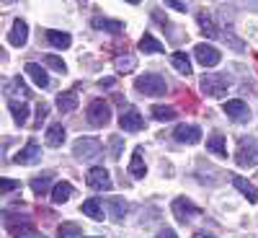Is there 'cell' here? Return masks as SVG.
Listing matches in <instances>:
<instances>
[{
    "label": "cell",
    "instance_id": "obj_1",
    "mask_svg": "<svg viewBox=\"0 0 258 238\" xmlns=\"http://www.w3.org/2000/svg\"><path fill=\"white\" fill-rule=\"evenodd\" d=\"M135 88H137L142 96L158 99V96H165L168 83H165V78H160V75H155V73H145V75H140V78L135 80Z\"/></svg>",
    "mask_w": 258,
    "mask_h": 238
},
{
    "label": "cell",
    "instance_id": "obj_2",
    "mask_svg": "<svg viewBox=\"0 0 258 238\" xmlns=\"http://www.w3.org/2000/svg\"><path fill=\"white\" fill-rule=\"evenodd\" d=\"M101 153H103V145H101V140H96V137H80V140H75V145H73V156H75L78 161H96Z\"/></svg>",
    "mask_w": 258,
    "mask_h": 238
},
{
    "label": "cell",
    "instance_id": "obj_3",
    "mask_svg": "<svg viewBox=\"0 0 258 238\" xmlns=\"http://www.w3.org/2000/svg\"><path fill=\"white\" fill-rule=\"evenodd\" d=\"M235 161H238V166H243V168L258 166V140H255V137H243V140L238 142Z\"/></svg>",
    "mask_w": 258,
    "mask_h": 238
},
{
    "label": "cell",
    "instance_id": "obj_4",
    "mask_svg": "<svg viewBox=\"0 0 258 238\" xmlns=\"http://www.w3.org/2000/svg\"><path fill=\"white\" fill-rule=\"evenodd\" d=\"M88 122L96 124V127H106L111 122V106L106 104L103 99L91 101V106H88Z\"/></svg>",
    "mask_w": 258,
    "mask_h": 238
},
{
    "label": "cell",
    "instance_id": "obj_5",
    "mask_svg": "<svg viewBox=\"0 0 258 238\" xmlns=\"http://www.w3.org/2000/svg\"><path fill=\"white\" fill-rule=\"evenodd\" d=\"M227 78L225 75H204L202 78V91L207 93V96H212V99H220V96H225L227 93Z\"/></svg>",
    "mask_w": 258,
    "mask_h": 238
},
{
    "label": "cell",
    "instance_id": "obj_6",
    "mask_svg": "<svg viewBox=\"0 0 258 238\" xmlns=\"http://www.w3.org/2000/svg\"><path fill=\"white\" fill-rule=\"evenodd\" d=\"M85 184H88L91 189H96V192H106V189H111V176H109L106 168L93 166L88 174H85Z\"/></svg>",
    "mask_w": 258,
    "mask_h": 238
},
{
    "label": "cell",
    "instance_id": "obj_7",
    "mask_svg": "<svg viewBox=\"0 0 258 238\" xmlns=\"http://www.w3.org/2000/svg\"><path fill=\"white\" fill-rule=\"evenodd\" d=\"M119 127L124 129V132H140V129L145 127V119L135 106H126V109L121 112V117H119Z\"/></svg>",
    "mask_w": 258,
    "mask_h": 238
},
{
    "label": "cell",
    "instance_id": "obj_8",
    "mask_svg": "<svg viewBox=\"0 0 258 238\" xmlns=\"http://www.w3.org/2000/svg\"><path fill=\"white\" fill-rule=\"evenodd\" d=\"M170 210H173V215H176V220L178 223H191L194 218H197V215H199V207L197 205H191L186 197H178L176 202H173V207H170Z\"/></svg>",
    "mask_w": 258,
    "mask_h": 238
},
{
    "label": "cell",
    "instance_id": "obj_9",
    "mask_svg": "<svg viewBox=\"0 0 258 238\" xmlns=\"http://www.w3.org/2000/svg\"><path fill=\"white\" fill-rule=\"evenodd\" d=\"M222 112L232 119V122H248L250 119V109H248V104L240 101V99H232L222 106Z\"/></svg>",
    "mask_w": 258,
    "mask_h": 238
},
{
    "label": "cell",
    "instance_id": "obj_10",
    "mask_svg": "<svg viewBox=\"0 0 258 238\" xmlns=\"http://www.w3.org/2000/svg\"><path fill=\"white\" fill-rule=\"evenodd\" d=\"M173 137H176L178 142H186V145H197V142L202 140V129H199L197 124H178V127L173 129Z\"/></svg>",
    "mask_w": 258,
    "mask_h": 238
},
{
    "label": "cell",
    "instance_id": "obj_11",
    "mask_svg": "<svg viewBox=\"0 0 258 238\" xmlns=\"http://www.w3.org/2000/svg\"><path fill=\"white\" fill-rule=\"evenodd\" d=\"M39 158H41V148H39L36 140H29V142L24 145V150H18V153L13 156L16 163H24V166H26V163H36Z\"/></svg>",
    "mask_w": 258,
    "mask_h": 238
},
{
    "label": "cell",
    "instance_id": "obj_12",
    "mask_svg": "<svg viewBox=\"0 0 258 238\" xmlns=\"http://www.w3.org/2000/svg\"><path fill=\"white\" fill-rule=\"evenodd\" d=\"M197 60L204 65V68H214V65H220L222 55L217 47H209V44H199L197 47Z\"/></svg>",
    "mask_w": 258,
    "mask_h": 238
},
{
    "label": "cell",
    "instance_id": "obj_13",
    "mask_svg": "<svg viewBox=\"0 0 258 238\" xmlns=\"http://www.w3.org/2000/svg\"><path fill=\"white\" fill-rule=\"evenodd\" d=\"M26 39H29V26H26V21H16L13 24V29H11V34H8V44H13V47H24L26 44Z\"/></svg>",
    "mask_w": 258,
    "mask_h": 238
},
{
    "label": "cell",
    "instance_id": "obj_14",
    "mask_svg": "<svg viewBox=\"0 0 258 238\" xmlns=\"http://www.w3.org/2000/svg\"><path fill=\"white\" fill-rule=\"evenodd\" d=\"M49 197H52L54 205H64V202L73 197V184L70 181H57L52 186V192H49Z\"/></svg>",
    "mask_w": 258,
    "mask_h": 238
},
{
    "label": "cell",
    "instance_id": "obj_15",
    "mask_svg": "<svg viewBox=\"0 0 258 238\" xmlns=\"http://www.w3.org/2000/svg\"><path fill=\"white\" fill-rule=\"evenodd\" d=\"M8 109H11L13 122H16L18 127L29 122V104H26V101H16V99H11V101H8Z\"/></svg>",
    "mask_w": 258,
    "mask_h": 238
},
{
    "label": "cell",
    "instance_id": "obj_16",
    "mask_svg": "<svg viewBox=\"0 0 258 238\" xmlns=\"http://www.w3.org/2000/svg\"><path fill=\"white\" fill-rule=\"evenodd\" d=\"M26 73L31 75V80L39 85V88H49V75H47V70L41 68V65H36V62H26Z\"/></svg>",
    "mask_w": 258,
    "mask_h": 238
},
{
    "label": "cell",
    "instance_id": "obj_17",
    "mask_svg": "<svg viewBox=\"0 0 258 238\" xmlns=\"http://www.w3.org/2000/svg\"><path fill=\"white\" fill-rule=\"evenodd\" d=\"M232 186L240 189V194H243L248 202H258V189H255L250 181H245L243 176H232Z\"/></svg>",
    "mask_w": 258,
    "mask_h": 238
},
{
    "label": "cell",
    "instance_id": "obj_18",
    "mask_svg": "<svg viewBox=\"0 0 258 238\" xmlns=\"http://www.w3.org/2000/svg\"><path fill=\"white\" fill-rule=\"evenodd\" d=\"M207 150H212L214 156H220L225 158L227 156V145H225V135L222 132H212L209 140H207Z\"/></svg>",
    "mask_w": 258,
    "mask_h": 238
},
{
    "label": "cell",
    "instance_id": "obj_19",
    "mask_svg": "<svg viewBox=\"0 0 258 238\" xmlns=\"http://www.w3.org/2000/svg\"><path fill=\"white\" fill-rule=\"evenodd\" d=\"M93 26L98 29V31H109V34H121L124 31V24L121 21H114V18H93Z\"/></svg>",
    "mask_w": 258,
    "mask_h": 238
},
{
    "label": "cell",
    "instance_id": "obj_20",
    "mask_svg": "<svg viewBox=\"0 0 258 238\" xmlns=\"http://www.w3.org/2000/svg\"><path fill=\"white\" fill-rule=\"evenodd\" d=\"M47 41H49L52 47H57V50H68L73 39H70L68 31H54V29H49V31H47Z\"/></svg>",
    "mask_w": 258,
    "mask_h": 238
},
{
    "label": "cell",
    "instance_id": "obj_21",
    "mask_svg": "<svg viewBox=\"0 0 258 238\" xmlns=\"http://www.w3.org/2000/svg\"><path fill=\"white\" fill-rule=\"evenodd\" d=\"M140 50H142L145 55H160V52H165V47L160 44L155 36H150V34H145V36L140 39Z\"/></svg>",
    "mask_w": 258,
    "mask_h": 238
},
{
    "label": "cell",
    "instance_id": "obj_22",
    "mask_svg": "<svg viewBox=\"0 0 258 238\" xmlns=\"http://www.w3.org/2000/svg\"><path fill=\"white\" fill-rule=\"evenodd\" d=\"M57 106L59 112H75L78 109V93L75 91H64L57 96Z\"/></svg>",
    "mask_w": 258,
    "mask_h": 238
},
{
    "label": "cell",
    "instance_id": "obj_23",
    "mask_svg": "<svg viewBox=\"0 0 258 238\" xmlns=\"http://www.w3.org/2000/svg\"><path fill=\"white\" fill-rule=\"evenodd\" d=\"M106 205H109V210H111V218L116 223H121L124 215H126V202L121 197H109V200H106Z\"/></svg>",
    "mask_w": 258,
    "mask_h": 238
},
{
    "label": "cell",
    "instance_id": "obj_24",
    "mask_svg": "<svg viewBox=\"0 0 258 238\" xmlns=\"http://www.w3.org/2000/svg\"><path fill=\"white\" fill-rule=\"evenodd\" d=\"M145 161H142V153H140V148L132 153V161H129V174H132L135 179H142L145 176Z\"/></svg>",
    "mask_w": 258,
    "mask_h": 238
},
{
    "label": "cell",
    "instance_id": "obj_25",
    "mask_svg": "<svg viewBox=\"0 0 258 238\" xmlns=\"http://www.w3.org/2000/svg\"><path fill=\"white\" fill-rule=\"evenodd\" d=\"M62 142H64V127H62V124H52V127L47 129V145L62 148Z\"/></svg>",
    "mask_w": 258,
    "mask_h": 238
},
{
    "label": "cell",
    "instance_id": "obj_26",
    "mask_svg": "<svg viewBox=\"0 0 258 238\" xmlns=\"http://www.w3.org/2000/svg\"><path fill=\"white\" fill-rule=\"evenodd\" d=\"M80 210L88 215L91 220H103V210H101V202L98 200H85Z\"/></svg>",
    "mask_w": 258,
    "mask_h": 238
},
{
    "label": "cell",
    "instance_id": "obj_27",
    "mask_svg": "<svg viewBox=\"0 0 258 238\" xmlns=\"http://www.w3.org/2000/svg\"><path fill=\"white\" fill-rule=\"evenodd\" d=\"M199 29H202V34H204V36H209V39L220 36V29L214 26V21H212L207 13H199Z\"/></svg>",
    "mask_w": 258,
    "mask_h": 238
},
{
    "label": "cell",
    "instance_id": "obj_28",
    "mask_svg": "<svg viewBox=\"0 0 258 238\" xmlns=\"http://www.w3.org/2000/svg\"><path fill=\"white\" fill-rule=\"evenodd\" d=\"M170 62H173V68H176L178 73H183V75H191V62H188V57H186L183 52H176L173 57H170Z\"/></svg>",
    "mask_w": 258,
    "mask_h": 238
},
{
    "label": "cell",
    "instance_id": "obj_29",
    "mask_svg": "<svg viewBox=\"0 0 258 238\" xmlns=\"http://www.w3.org/2000/svg\"><path fill=\"white\" fill-rule=\"evenodd\" d=\"M153 117L158 122H170V119H176V109H170V106H153Z\"/></svg>",
    "mask_w": 258,
    "mask_h": 238
},
{
    "label": "cell",
    "instance_id": "obj_30",
    "mask_svg": "<svg viewBox=\"0 0 258 238\" xmlns=\"http://www.w3.org/2000/svg\"><path fill=\"white\" fill-rule=\"evenodd\" d=\"M137 68V60L132 55H124V57H116V70L119 73H132Z\"/></svg>",
    "mask_w": 258,
    "mask_h": 238
},
{
    "label": "cell",
    "instance_id": "obj_31",
    "mask_svg": "<svg viewBox=\"0 0 258 238\" xmlns=\"http://www.w3.org/2000/svg\"><path fill=\"white\" fill-rule=\"evenodd\" d=\"M49 181H52V174H47V176H36V179H31V189L39 194H47V189H49Z\"/></svg>",
    "mask_w": 258,
    "mask_h": 238
},
{
    "label": "cell",
    "instance_id": "obj_32",
    "mask_svg": "<svg viewBox=\"0 0 258 238\" xmlns=\"http://www.w3.org/2000/svg\"><path fill=\"white\" fill-rule=\"evenodd\" d=\"M44 65H49L52 70H57V73H68V65L62 62V57H57V55H44Z\"/></svg>",
    "mask_w": 258,
    "mask_h": 238
},
{
    "label": "cell",
    "instance_id": "obj_33",
    "mask_svg": "<svg viewBox=\"0 0 258 238\" xmlns=\"http://www.w3.org/2000/svg\"><path fill=\"white\" fill-rule=\"evenodd\" d=\"M59 235L73 238V235H83V230H80L75 223H62V225H59Z\"/></svg>",
    "mask_w": 258,
    "mask_h": 238
},
{
    "label": "cell",
    "instance_id": "obj_34",
    "mask_svg": "<svg viewBox=\"0 0 258 238\" xmlns=\"http://www.w3.org/2000/svg\"><path fill=\"white\" fill-rule=\"evenodd\" d=\"M109 145H111V158L116 161V158L121 156V137H119V135H114V137L109 140Z\"/></svg>",
    "mask_w": 258,
    "mask_h": 238
},
{
    "label": "cell",
    "instance_id": "obj_35",
    "mask_svg": "<svg viewBox=\"0 0 258 238\" xmlns=\"http://www.w3.org/2000/svg\"><path fill=\"white\" fill-rule=\"evenodd\" d=\"M47 114H49V106H47V104L36 106V127H41V122L47 119Z\"/></svg>",
    "mask_w": 258,
    "mask_h": 238
},
{
    "label": "cell",
    "instance_id": "obj_36",
    "mask_svg": "<svg viewBox=\"0 0 258 238\" xmlns=\"http://www.w3.org/2000/svg\"><path fill=\"white\" fill-rule=\"evenodd\" d=\"M21 184L18 181H11V179H0V189L3 192H11V189H18Z\"/></svg>",
    "mask_w": 258,
    "mask_h": 238
},
{
    "label": "cell",
    "instance_id": "obj_37",
    "mask_svg": "<svg viewBox=\"0 0 258 238\" xmlns=\"http://www.w3.org/2000/svg\"><path fill=\"white\" fill-rule=\"evenodd\" d=\"M13 88H18V91L24 93V96H29V88H26V83L21 80V78H13Z\"/></svg>",
    "mask_w": 258,
    "mask_h": 238
},
{
    "label": "cell",
    "instance_id": "obj_38",
    "mask_svg": "<svg viewBox=\"0 0 258 238\" xmlns=\"http://www.w3.org/2000/svg\"><path fill=\"white\" fill-rule=\"evenodd\" d=\"M165 3H168L170 8H176V11H183V8H186V6L181 3V0H165Z\"/></svg>",
    "mask_w": 258,
    "mask_h": 238
},
{
    "label": "cell",
    "instance_id": "obj_39",
    "mask_svg": "<svg viewBox=\"0 0 258 238\" xmlns=\"http://www.w3.org/2000/svg\"><path fill=\"white\" fill-rule=\"evenodd\" d=\"M114 83H116L114 78H101V80H98V85H101V88H103V85H106V88H111Z\"/></svg>",
    "mask_w": 258,
    "mask_h": 238
},
{
    "label": "cell",
    "instance_id": "obj_40",
    "mask_svg": "<svg viewBox=\"0 0 258 238\" xmlns=\"http://www.w3.org/2000/svg\"><path fill=\"white\" fill-rule=\"evenodd\" d=\"M158 235H168V238H173V235H176V233H173V230H170V228H163V230H160V233H158Z\"/></svg>",
    "mask_w": 258,
    "mask_h": 238
},
{
    "label": "cell",
    "instance_id": "obj_41",
    "mask_svg": "<svg viewBox=\"0 0 258 238\" xmlns=\"http://www.w3.org/2000/svg\"><path fill=\"white\" fill-rule=\"evenodd\" d=\"M126 3H132V6H137V3H142V0H126Z\"/></svg>",
    "mask_w": 258,
    "mask_h": 238
},
{
    "label": "cell",
    "instance_id": "obj_42",
    "mask_svg": "<svg viewBox=\"0 0 258 238\" xmlns=\"http://www.w3.org/2000/svg\"><path fill=\"white\" fill-rule=\"evenodd\" d=\"M3 3H13V0H3Z\"/></svg>",
    "mask_w": 258,
    "mask_h": 238
}]
</instances>
